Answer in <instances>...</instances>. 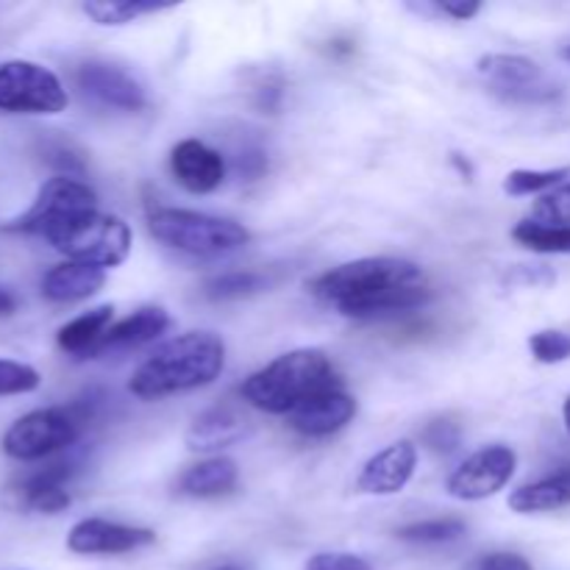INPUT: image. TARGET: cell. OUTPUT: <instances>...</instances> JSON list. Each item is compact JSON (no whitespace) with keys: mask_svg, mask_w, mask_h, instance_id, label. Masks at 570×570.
<instances>
[{"mask_svg":"<svg viewBox=\"0 0 570 570\" xmlns=\"http://www.w3.org/2000/svg\"><path fill=\"white\" fill-rule=\"evenodd\" d=\"M562 56H566V59L570 61V48H566V50H562Z\"/></svg>","mask_w":570,"mask_h":570,"instance_id":"cell-41","label":"cell"},{"mask_svg":"<svg viewBox=\"0 0 570 570\" xmlns=\"http://www.w3.org/2000/svg\"><path fill=\"white\" fill-rule=\"evenodd\" d=\"M356 415V401L343 387L328 390L317 399L306 401L298 410L289 412L287 421L304 438H328L348 426Z\"/></svg>","mask_w":570,"mask_h":570,"instance_id":"cell-15","label":"cell"},{"mask_svg":"<svg viewBox=\"0 0 570 570\" xmlns=\"http://www.w3.org/2000/svg\"><path fill=\"white\" fill-rule=\"evenodd\" d=\"M473 570H532V562L521 554H510V551H499V554H488L476 562Z\"/></svg>","mask_w":570,"mask_h":570,"instance_id":"cell-35","label":"cell"},{"mask_svg":"<svg viewBox=\"0 0 570 570\" xmlns=\"http://www.w3.org/2000/svg\"><path fill=\"white\" fill-rule=\"evenodd\" d=\"M515 465L518 456L510 445H488L451 473L445 490L456 501H484L510 484Z\"/></svg>","mask_w":570,"mask_h":570,"instance_id":"cell-10","label":"cell"},{"mask_svg":"<svg viewBox=\"0 0 570 570\" xmlns=\"http://www.w3.org/2000/svg\"><path fill=\"white\" fill-rule=\"evenodd\" d=\"M26 504L31 507V510L42 512V515H56V512H65L67 507H70V493H67V488L45 490V493L26 499Z\"/></svg>","mask_w":570,"mask_h":570,"instance_id":"cell-34","label":"cell"},{"mask_svg":"<svg viewBox=\"0 0 570 570\" xmlns=\"http://www.w3.org/2000/svg\"><path fill=\"white\" fill-rule=\"evenodd\" d=\"M529 351L543 365H557V362L570 360V334L560 328H546L529 337Z\"/></svg>","mask_w":570,"mask_h":570,"instance_id":"cell-29","label":"cell"},{"mask_svg":"<svg viewBox=\"0 0 570 570\" xmlns=\"http://www.w3.org/2000/svg\"><path fill=\"white\" fill-rule=\"evenodd\" d=\"M570 504V468L551 473L540 482L523 484L510 495V510L521 515H534V512L562 510Z\"/></svg>","mask_w":570,"mask_h":570,"instance_id":"cell-21","label":"cell"},{"mask_svg":"<svg viewBox=\"0 0 570 570\" xmlns=\"http://www.w3.org/2000/svg\"><path fill=\"white\" fill-rule=\"evenodd\" d=\"M507 278L512 284H523V287H549V284L557 282L554 271L549 265H518L512 276Z\"/></svg>","mask_w":570,"mask_h":570,"instance_id":"cell-33","label":"cell"},{"mask_svg":"<svg viewBox=\"0 0 570 570\" xmlns=\"http://www.w3.org/2000/svg\"><path fill=\"white\" fill-rule=\"evenodd\" d=\"M131 239L134 237L128 223H122L115 215L92 212V215L81 217V220L50 234L48 243L70 262H81V265L109 271V267L122 265L128 259V254H131Z\"/></svg>","mask_w":570,"mask_h":570,"instance_id":"cell-6","label":"cell"},{"mask_svg":"<svg viewBox=\"0 0 570 570\" xmlns=\"http://www.w3.org/2000/svg\"><path fill=\"white\" fill-rule=\"evenodd\" d=\"M111 317H115V306H95V309L83 312V315L72 317L67 326H61L59 334H56V343H59L61 351L72 356L95 354L100 340L111 328Z\"/></svg>","mask_w":570,"mask_h":570,"instance_id":"cell-20","label":"cell"},{"mask_svg":"<svg viewBox=\"0 0 570 570\" xmlns=\"http://www.w3.org/2000/svg\"><path fill=\"white\" fill-rule=\"evenodd\" d=\"M98 412V395L89 393L67 406H48L17 417L6 429L0 449L17 462H37L70 449Z\"/></svg>","mask_w":570,"mask_h":570,"instance_id":"cell-4","label":"cell"},{"mask_svg":"<svg viewBox=\"0 0 570 570\" xmlns=\"http://www.w3.org/2000/svg\"><path fill=\"white\" fill-rule=\"evenodd\" d=\"M248 432L250 423L245 421L243 412H237L228 404L212 406L204 415L195 417V423L189 426L187 449L212 454V451H223L228 445L239 443L243 438H248Z\"/></svg>","mask_w":570,"mask_h":570,"instance_id":"cell-16","label":"cell"},{"mask_svg":"<svg viewBox=\"0 0 570 570\" xmlns=\"http://www.w3.org/2000/svg\"><path fill=\"white\" fill-rule=\"evenodd\" d=\"M217 570H239L237 566H226V568H217Z\"/></svg>","mask_w":570,"mask_h":570,"instance_id":"cell-40","label":"cell"},{"mask_svg":"<svg viewBox=\"0 0 570 570\" xmlns=\"http://www.w3.org/2000/svg\"><path fill=\"white\" fill-rule=\"evenodd\" d=\"M70 98L61 78L45 65L11 59L0 65V111L9 115H61Z\"/></svg>","mask_w":570,"mask_h":570,"instance_id":"cell-8","label":"cell"},{"mask_svg":"<svg viewBox=\"0 0 570 570\" xmlns=\"http://www.w3.org/2000/svg\"><path fill=\"white\" fill-rule=\"evenodd\" d=\"M170 326V317L161 306H142L134 315H128L126 321L115 323V326L106 332V337L100 340L98 351H115V348H139V345L150 343V340L159 337L165 328ZM95 351V354H98Z\"/></svg>","mask_w":570,"mask_h":570,"instance_id":"cell-18","label":"cell"},{"mask_svg":"<svg viewBox=\"0 0 570 570\" xmlns=\"http://www.w3.org/2000/svg\"><path fill=\"white\" fill-rule=\"evenodd\" d=\"M562 415H566V429H568V434H570V399L566 401V410H562Z\"/></svg>","mask_w":570,"mask_h":570,"instance_id":"cell-39","label":"cell"},{"mask_svg":"<svg viewBox=\"0 0 570 570\" xmlns=\"http://www.w3.org/2000/svg\"><path fill=\"white\" fill-rule=\"evenodd\" d=\"M395 534H399L401 540H406V543L438 546L462 538V534H465V523H462L460 518H434V521L410 523V527L399 529Z\"/></svg>","mask_w":570,"mask_h":570,"instance_id":"cell-25","label":"cell"},{"mask_svg":"<svg viewBox=\"0 0 570 570\" xmlns=\"http://www.w3.org/2000/svg\"><path fill=\"white\" fill-rule=\"evenodd\" d=\"M42 384L37 367L26 365V362L0 360V399L3 395H26Z\"/></svg>","mask_w":570,"mask_h":570,"instance_id":"cell-27","label":"cell"},{"mask_svg":"<svg viewBox=\"0 0 570 570\" xmlns=\"http://www.w3.org/2000/svg\"><path fill=\"white\" fill-rule=\"evenodd\" d=\"M170 170L187 193L206 195L215 193L223 184L226 161H223V156L215 148H209L200 139H181L170 150Z\"/></svg>","mask_w":570,"mask_h":570,"instance_id":"cell-14","label":"cell"},{"mask_svg":"<svg viewBox=\"0 0 570 570\" xmlns=\"http://www.w3.org/2000/svg\"><path fill=\"white\" fill-rule=\"evenodd\" d=\"M17 309V298L9 293V289H0V317L11 315Z\"/></svg>","mask_w":570,"mask_h":570,"instance_id":"cell-38","label":"cell"},{"mask_svg":"<svg viewBox=\"0 0 570 570\" xmlns=\"http://www.w3.org/2000/svg\"><path fill=\"white\" fill-rule=\"evenodd\" d=\"M156 540L150 529L122 527V523L104 521V518H87L78 521L67 534V549L72 554H128V551L145 549Z\"/></svg>","mask_w":570,"mask_h":570,"instance_id":"cell-11","label":"cell"},{"mask_svg":"<svg viewBox=\"0 0 570 570\" xmlns=\"http://www.w3.org/2000/svg\"><path fill=\"white\" fill-rule=\"evenodd\" d=\"M417 11H434V14L451 17V20H471L482 11V3H429V6H412Z\"/></svg>","mask_w":570,"mask_h":570,"instance_id":"cell-36","label":"cell"},{"mask_svg":"<svg viewBox=\"0 0 570 570\" xmlns=\"http://www.w3.org/2000/svg\"><path fill=\"white\" fill-rule=\"evenodd\" d=\"M337 387H343V379L332 360L317 348H298L245 379L239 395L245 404L267 415H289L306 401Z\"/></svg>","mask_w":570,"mask_h":570,"instance_id":"cell-3","label":"cell"},{"mask_svg":"<svg viewBox=\"0 0 570 570\" xmlns=\"http://www.w3.org/2000/svg\"><path fill=\"white\" fill-rule=\"evenodd\" d=\"M460 426L449 417H440V421H432L426 429L421 432V443L426 445L429 451L434 454H451V451L460 445Z\"/></svg>","mask_w":570,"mask_h":570,"instance_id":"cell-31","label":"cell"},{"mask_svg":"<svg viewBox=\"0 0 570 570\" xmlns=\"http://www.w3.org/2000/svg\"><path fill=\"white\" fill-rule=\"evenodd\" d=\"M98 212V195L92 187L78 181L76 176H53L39 187L33 204L17 220L9 223V232L39 234L48 239L59 228L81 220Z\"/></svg>","mask_w":570,"mask_h":570,"instance_id":"cell-7","label":"cell"},{"mask_svg":"<svg viewBox=\"0 0 570 570\" xmlns=\"http://www.w3.org/2000/svg\"><path fill=\"white\" fill-rule=\"evenodd\" d=\"M106 284V271L81 262H61L50 267L42 278V295L53 304H76V301L92 298Z\"/></svg>","mask_w":570,"mask_h":570,"instance_id":"cell-17","label":"cell"},{"mask_svg":"<svg viewBox=\"0 0 570 570\" xmlns=\"http://www.w3.org/2000/svg\"><path fill=\"white\" fill-rule=\"evenodd\" d=\"M306 570H373L362 557L343 554V551H323L306 562Z\"/></svg>","mask_w":570,"mask_h":570,"instance_id":"cell-32","label":"cell"},{"mask_svg":"<svg viewBox=\"0 0 570 570\" xmlns=\"http://www.w3.org/2000/svg\"><path fill=\"white\" fill-rule=\"evenodd\" d=\"M226 367V343L212 332H187L161 343L134 371L128 390L142 401L189 393L220 379Z\"/></svg>","mask_w":570,"mask_h":570,"instance_id":"cell-2","label":"cell"},{"mask_svg":"<svg viewBox=\"0 0 570 570\" xmlns=\"http://www.w3.org/2000/svg\"><path fill=\"white\" fill-rule=\"evenodd\" d=\"M309 289L345 317L395 315L432 301L421 267L393 256H371L332 267L317 276Z\"/></svg>","mask_w":570,"mask_h":570,"instance_id":"cell-1","label":"cell"},{"mask_svg":"<svg viewBox=\"0 0 570 570\" xmlns=\"http://www.w3.org/2000/svg\"><path fill=\"white\" fill-rule=\"evenodd\" d=\"M476 70L493 92L518 104H549L560 95L554 83H549V78L543 76L538 61L527 56L488 53L476 61Z\"/></svg>","mask_w":570,"mask_h":570,"instance_id":"cell-9","label":"cell"},{"mask_svg":"<svg viewBox=\"0 0 570 570\" xmlns=\"http://www.w3.org/2000/svg\"><path fill=\"white\" fill-rule=\"evenodd\" d=\"M518 245L538 254H570V228L568 226H546L538 220H521L512 232Z\"/></svg>","mask_w":570,"mask_h":570,"instance_id":"cell-22","label":"cell"},{"mask_svg":"<svg viewBox=\"0 0 570 570\" xmlns=\"http://www.w3.org/2000/svg\"><path fill=\"white\" fill-rule=\"evenodd\" d=\"M237 462L228 456H212V460L187 468L178 479V490L195 495V499H215V495L232 493L237 488Z\"/></svg>","mask_w":570,"mask_h":570,"instance_id":"cell-19","label":"cell"},{"mask_svg":"<svg viewBox=\"0 0 570 570\" xmlns=\"http://www.w3.org/2000/svg\"><path fill=\"white\" fill-rule=\"evenodd\" d=\"M417 465V449L412 440H399L365 462L356 479V490L365 495H395L410 484Z\"/></svg>","mask_w":570,"mask_h":570,"instance_id":"cell-12","label":"cell"},{"mask_svg":"<svg viewBox=\"0 0 570 570\" xmlns=\"http://www.w3.org/2000/svg\"><path fill=\"white\" fill-rule=\"evenodd\" d=\"M239 170L245 173L248 178H259L262 173L267 170V159L262 150H245L243 156H239Z\"/></svg>","mask_w":570,"mask_h":570,"instance_id":"cell-37","label":"cell"},{"mask_svg":"<svg viewBox=\"0 0 570 570\" xmlns=\"http://www.w3.org/2000/svg\"><path fill=\"white\" fill-rule=\"evenodd\" d=\"M76 83L95 100L115 106V109H145V89L139 87L137 78H131L120 67L106 65V61H83L76 70Z\"/></svg>","mask_w":570,"mask_h":570,"instance_id":"cell-13","label":"cell"},{"mask_svg":"<svg viewBox=\"0 0 570 570\" xmlns=\"http://www.w3.org/2000/svg\"><path fill=\"white\" fill-rule=\"evenodd\" d=\"M170 6H154L139 3V0H95V3H83L81 11L98 26H126L142 14H156Z\"/></svg>","mask_w":570,"mask_h":570,"instance_id":"cell-23","label":"cell"},{"mask_svg":"<svg viewBox=\"0 0 570 570\" xmlns=\"http://www.w3.org/2000/svg\"><path fill=\"white\" fill-rule=\"evenodd\" d=\"M532 220L546 223V226H568L570 228V181L560 184L557 189L546 193L534 204Z\"/></svg>","mask_w":570,"mask_h":570,"instance_id":"cell-28","label":"cell"},{"mask_svg":"<svg viewBox=\"0 0 570 570\" xmlns=\"http://www.w3.org/2000/svg\"><path fill=\"white\" fill-rule=\"evenodd\" d=\"M70 476H72L70 462H53V465H48V468H42V471L31 473V476L22 479V484H20L22 501L31 499V495H37V493H45V490L67 488Z\"/></svg>","mask_w":570,"mask_h":570,"instance_id":"cell-30","label":"cell"},{"mask_svg":"<svg viewBox=\"0 0 570 570\" xmlns=\"http://www.w3.org/2000/svg\"><path fill=\"white\" fill-rule=\"evenodd\" d=\"M148 228L159 243L193 256L232 254L250 243V232L243 223L189 209H156L148 217Z\"/></svg>","mask_w":570,"mask_h":570,"instance_id":"cell-5","label":"cell"},{"mask_svg":"<svg viewBox=\"0 0 570 570\" xmlns=\"http://www.w3.org/2000/svg\"><path fill=\"white\" fill-rule=\"evenodd\" d=\"M570 176V167H557V170H512L507 176L504 189L510 195H534L546 189H557L566 184Z\"/></svg>","mask_w":570,"mask_h":570,"instance_id":"cell-26","label":"cell"},{"mask_svg":"<svg viewBox=\"0 0 570 570\" xmlns=\"http://www.w3.org/2000/svg\"><path fill=\"white\" fill-rule=\"evenodd\" d=\"M267 287L265 273L256 271H232L223 273V276L209 278L204 284L206 298L212 301H234V298H245V295H254L259 289Z\"/></svg>","mask_w":570,"mask_h":570,"instance_id":"cell-24","label":"cell"}]
</instances>
